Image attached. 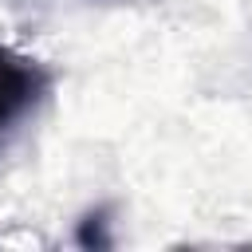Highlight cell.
<instances>
[{
  "mask_svg": "<svg viewBox=\"0 0 252 252\" xmlns=\"http://www.w3.org/2000/svg\"><path fill=\"white\" fill-rule=\"evenodd\" d=\"M47 91H51V75L43 71V63H35L24 51L0 47V142L35 114Z\"/></svg>",
  "mask_w": 252,
  "mask_h": 252,
  "instance_id": "cell-1",
  "label": "cell"
},
{
  "mask_svg": "<svg viewBox=\"0 0 252 252\" xmlns=\"http://www.w3.org/2000/svg\"><path fill=\"white\" fill-rule=\"evenodd\" d=\"M75 240L83 248H110V236H106V209H94L79 220L75 228Z\"/></svg>",
  "mask_w": 252,
  "mask_h": 252,
  "instance_id": "cell-2",
  "label": "cell"
}]
</instances>
